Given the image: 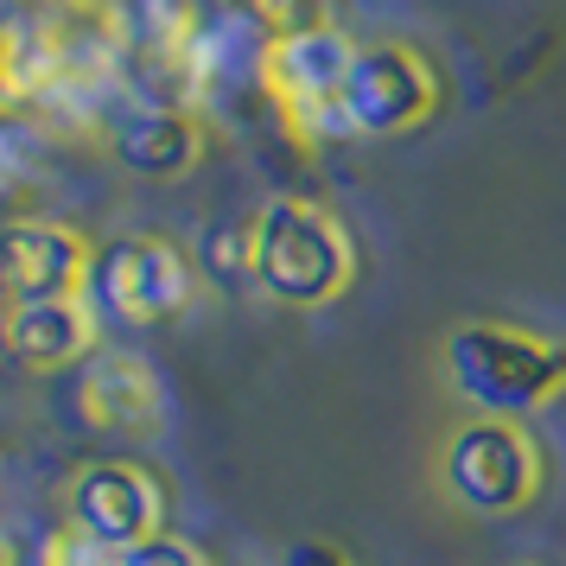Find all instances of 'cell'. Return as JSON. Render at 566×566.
<instances>
[{
    "label": "cell",
    "instance_id": "6da1fadb",
    "mask_svg": "<svg viewBox=\"0 0 566 566\" xmlns=\"http://www.w3.org/2000/svg\"><path fill=\"white\" fill-rule=\"evenodd\" d=\"M439 369L459 388V401H471L478 413L522 420V413H535L566 395V337L471 318L459 332H446Z\"/></svg>",
    "mask_w": 566,
    "mask_h": 566
},
{
    "label": "cell",
    "instance_id": "7c38bea8",
    "mask_svg": "<svg viewBox=\"0 0 566 566\" xmlns=\"http://www.w3.org/2000/svg\"><path fill=\"white\" fill-rule=\"evenodd\" d=\"M77 408L103 433H147L159 427V376L140 357H96L77 376Z\"/></svg>",
    "mask_w": 566,
    "mask_h": 566
},
{
    "label": "cell",
    "instance_id": "9c48e42d",
    "mask_svg": "<svg viewBox=\"0 0 566 566\" xmlns=\"http://www.w3.org/2000/svg\"><path fill=\"white\" fill-rule=\"evenodd\" d=\"M90 261H96V249L71 223H52V217L0 223V286H7V300H64V293H83Z\"/></svg>",
    "mask_w": 566,
    "mask_h": 566
},
{
    "label": "cell",
    "instance_id": "9a60e30c",
    "mask_svg": "<svg viewBox=\"0 0 566 566\" xmlns=\"http://www.w3.org/2000/svg\"><path fill=\"white\" fill-rule=\"evenodd\" d=\"M281 566H363L357 554H344V547H337V541H293V547H286L281 554Z\"/></svg>",
    "mask_w": 566,
    "mask_h": 566
},
{
    "label": "cell",
    "instance_id": "3957f363",
    "mask_svg": "<svg viewBox=\"0 0 566 566\" xmlns=\"http://www.w3.org/2000/svg\"><path fill=\"white\" fill-rule=\"evenodd\" d=\"M83 293L115 332H159L198 300V268L166 235H115L96 249Z\"/></svg>",
    "mask_w": 566,
    "mask_h": 566
},
{
    "label": "cell",
    "instance_id": "8fae6325",
    "mask_svg": "<svg viewBox=\"0 0 566 566\" xmlns=\"http://www.w3.org/2000/svg\"><path fill=\"white\" fill-rule=\"evenodd\" d=\"M108 154L134 179H185L205 159V122L191 108H134L108 128Z\"/></svg>",
    "mask_w": 566,
    "mask_h": 566
},
{
    "label": "cell",
    "instance_id": "ba28073f",
    "mask_svg": "<svg viewBox=\"0 0 566 566\" xmlns=\"http://www.w3.org/2000/svg\"><path fill=\"white\" fill-rule=\"evenodd\" d=\"M274 20L255 0H191L185 7V64L205 90H235V83L268 77V45H274Z\"/></svg>",
    "mask_w": 566,
    "mask_h": 566
},
{
    "label": "cell",
    "instance_id": "52a82bcc",
    "mask_svg": "<svg viewBox=\"0 0 566 566\" xmlns=\"http://www.w3.org/2000/svg\"><path fill=\"white\" fill-rule=\"evenodd\" d=\"M64 515L96 547L128 554L134 541H147L166 528V484L134 459H90L64 484Z\"/></svg>",
    "mask_w": 566,
    "mask_h": 566
},
{
    "label": "cell",
    "instance_id": "8992f818",
    "mask_svg": "<svg viewBox=\"0 0 566 566\" xmlns=\"http://www.w3.org/2000/svg\"><path fill=\"white\" fill-rule=\"evenodd\" d=\"M350 32H337L332 20H306V27H281L268 45V77L261 90L293 115V128L306 134H344L337 122V96L350 77Z\"/></svg>",
    "mask_w": 566,
    "mask_h": 566
},
{
    "label": "cell",
    "instance_id": "e0dca14e",
    "mask_svg": "<svg viewBox=\"0 0 566 566\" xmlns=\"http://www.w3.org/2000/svg\"><path fill=\"white\" fill-rule=\"evenodd\" d=\"M0 566H13V547H7V535H0Z\"/></svg>",
    "mask_w": 566,
    "mask_h": 566
},
{
    "label": "cell",
    "instance_id": "2e32d148",
    "mask_svg": "<svg viewBox=\"0 0 566 566\" xmlns=\"http://www.w3.org/2000/svg\"><path fill=\"white\" fill-rule=\"evenodd\" d=\"M255 7L274 27H306V20H318V0H255Z\"/></svg>",
    "mask_w": 566,
    "mask_h": 566
},
{
    "label": "cell",
    "instance_id": "7a4b0ae2",
    "mask_svg": "<svg viewBox=\"0 0 566 566\" xmlns=\"http://www.w3.org/2000/svg\"><path fill=\"white\" fill-rule=\"evenodd\" d=\"M357 281V242L312 198H268L255 210V293L286 312L344 300Z\"/></svg>",
    "mask_w": 566,
    "mask_h": 566
},
{
    "label": "cell",
    "instance_id": "5bb4252c",
    "mask_svg": "<svg viewBox=\"0 0 566 566\" xmlns=\"http://www.w3.org/2000/svg\"><path fill=\"white\" fill-rule=\"evenodd\" d=\"M115 566H210V554L198 547V541H185V535H147V541H134L128 554H115Z\"/></svg>",
    "mask_w": 566,
    "mask_h": 566
},
{
    "label": "cell",
    "instance_id": "5b68a950",
    "mask_svg": "<svg viewBox=\"0 0 566 566\" xmlns=\"http://www.w3.org/2000/svg\"><path fill=\"white\" fill-rule=\"evenodd\" d=\"M439 103H446V83L427 64V52H413L401 39H382V45H357L344 96H337V122H344V134L388 140V134L427 128Z\"/></svg>",
    "mask_w": 566,
    "mask_h": 566
},
{
    "label": "cell",
    "instance_id": "4fadbf2b",
    "mask_svg": "<svg viewBox=\"0 0 566 566\" xmlns=\"http://www.w3.org/2000/svg\"><path fill=\"white\" fill-rule=\"evenodd\" d=\"M198 286H217V293H249L255 286V217L242 210H223L198 230Z\"/></svg>",
    "mask_w": 566,
    "mask_h": 566
},
{
    "label": "cell",
    "instance_id": "30bf717a",
    "mask_svg": "<svg viewBox=\"0 0 566 566\" xmlns=\"http://www.w3.org/2000/svg\"><path fill=\"white\" fill-rule=\"evenodd\" d=\"M0 344H7V357L20 369L57 376V369L90 363V350H96V312L83 306L77 293H64V300H7Z\"/></svg>",
    "mask_w": 566,
    "mask_h": 566
},
{
    "label": "cell",
    "instance_id": "277c9868",
    "mask_svg": "<svg viewBox=\"0 0 566 566\" xmlns=\"http://www.w3.org/2000/svg\"><path fill=\"white\" fill-rule=\"evenodd\" d=\"M541 446L522 433V420L471 413L439 446V484L459 496L471 515H522L541 496Z\"/></svg>",
    "mask_w": 566,
    "mask_h": 566
}]
</instances>
